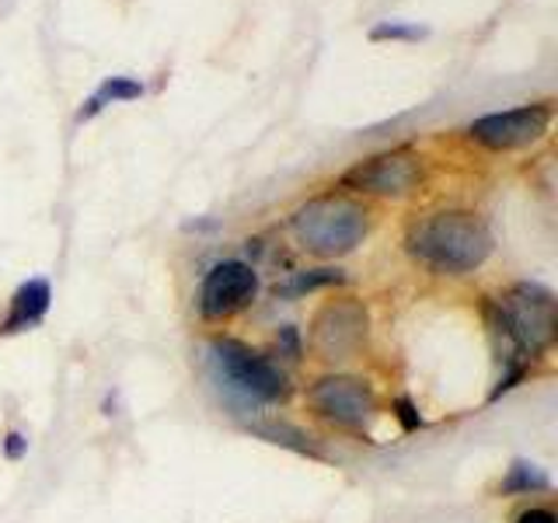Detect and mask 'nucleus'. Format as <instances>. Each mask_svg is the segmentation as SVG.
Here are the masks:
<instances>
[{
	"label": "nucleus",
	"mask_w": 558,
	"mask_h": 523,
	"mask_svg": "<svg viewBox=\"0 0 558 523\" xmlns=\"http://www.w3.org/2000/svg\"><path fill=\"white\" fill-rule=\"evenodd\" d=\"M4 453H8V461H22L25 453H28V440L22 433H8V440H4Z\"/></svg>",
	"instance_id": "nucleus-15"
},
{
	"label": "nucleus",
	"mask_w": 558,
	"mask_h": 523,
	"mask_svg": "<svg viewBox=\"0 0 558 523\" xmlns=\"http://www.w3.org/2000/svg\"><path fill=\"white\" fill-rule=\"evenodd\" d=\"M548 485H551V478L537 464H531V461H513V467L506 471V478H502L499 488H502L506 496H527V492H545Z\"/></svg>",
	"instance_id": "nucleus-12"
},
{
	"label": "nucleus",
	"mask_w": 558,
	"mask_h": 523,
	"mask_svg": "<svg viewBox=\"0 0 558 523\" xmlns=\"http://www.w3.org/2000/svg\"><path fill=\"white\" fill-rule=\"evenodd\" d=\"M144 95V84L133 81V77H105L92 95H87V101L81 105V112H77V122H87V119H95L101 109H109V105L116 101H133Z\"/></svg>",
	"instance_id": "nucleus-11"
},
{
	"label": "nucleus",
	"mask_w": 558,
	"mask_h": 523,
	"mask_svg": "<svg viewBox=\"0 0 558 523\" xmlns=\"http://www.w3.org/2000/svg\"><path fill=\"white\" fill-rule=\"evenodd\" d=\"M517 523H558V516L548 510V506H531L517 516Z\"/></svg>",
	"instance_id": "nucleus-16"
},
{
	"label": "nucleus",
	"mask_w": 558,
	"mask_h": 523,
	"mask_svg": "<svg viewBox=\"0 0 558 523\" xmlns=\"http://www.w3.org/2000/svg\"><path fill=\"white\" fill-rule=\"evenodd\" d=\"M307 405L314 415H322L325 423L339 426V429H363L377 412V398L374 388L360 377L336 374V377H322L314 388L307 391Z\"/></svg>",
	"instance_id": "nucleus-7"
},
{
	"label": "nucleus",
	"mask_w": 558,
	"mask_h": 523,
	"mask_svg": "<svg viewBox=\"0 0 558 523\" xmlns=\"http://www.w3.org/2000/svg\"><path fill=\"white\" fill-rule=\"evenodd\" d=\"M426 28H418V25H405V22H380L371 28V39L374 42H418V39H426Z\"/></svg>",
	"instance_id": "nucleus-13"
},
{
	"label": "nucleus",
	"mask_w": 558,
	"mask_h": 523,
	"mask_svg": "<svg viewBox=\"0 0 558 523\" xmlns=\"http://www.w3.org/2000/svg\"><path fill=\"white\" fill-rule=\"evenodd\" d=\"M405 248L436 276H464L485 266L496 241L488 223L471 209H436L409 227Z\"/></svg>",
	"instance_id": "nucleus-2"
},
{
	"label": "nucleus",
	"mask_w": 558,
	"mask_h": 523,
	"mask_svg": "<svg viewBox=\"0 0 558 523\" xmlns=\"http://www.w3.org/2000/svg\"><path fill=\"white\" fill-rule=\"evenodd\" d=\"M485 314H488V328H493L502 363H506L499 384L493 388V394H488V401H496L523 380V374H527V360L548 353L555 345L558 304L548 287L513 283L510 290H502L496 301L485 304Z\"/></svg>",
	"instance_id": "nucleus-1"
},
{
	"label": "nucleus",
	"mask_w": 558,
	"mask_h": 523,
	"mask_svg": "<svg viewBox=\"0 0 558 523\" xmlns=\"http://www.w3.org/2000/svg\"><path fill=\"white\" fill-rule=\"evenodd\" d=\"M366 328H371V314L360 301H331L314 318L311 342L322 360H349L363 349Z\"/></svg>",
	"instance_id": "nucleus-9"
},
{
	"label": "nucleus",
	"mask_w": 558,
	"mask_h": 523,
	"mask_svg": "<svg viewBox=\"0 0 558 523\" xmlns=\"http://www.w3.org/2000/svg\"><path fill=\"white\" fill-rule=\"evenodd\" d=\"M395 415H398V423L405 426L409 433L423 426V418H418V412H415V405H412L409 398H398V401H395Z\"/></svg>",
	"instance_id": "nucleus-14"
},
{
	"label": "nucleus",
	"mask_w": 558,
	"mask_h": 523,
	"mask_svg": "<svg viewBox=\"0 0 558 523\" xmlns=\"http://www.w3.org/2000/svg\"><path fill=\"white\" fill-rule=\"evenodd\" d=\"M423 182V157L409 147H395L360 161L342 174V188L353 192H371V196H388L401 199L418 188Z\"/></svg>",
	"instance_id": "nucleus-6"
},
{
	"label": "nucleus",
	"mask_w": 558,
	"mask_h": 523,
	"mask_svg": "<svg viewBox=\"0 0 558 523\" xmlns=\"http://www.w3.org/2000/svg\"><path fill=\"white\" fill-rule=\"evenodd\" d=\"M258 296V272L255 266L241 258H227V262H217V266H209V272L203 276L199 283V314L206 321H223L231 318V314L252 307Z\"/></svg>",
	"instance_id": "nucleus-8"
},
{
	"label": "nucleus",
	"mask_w": 558,
	"mask_h": 523,
	"mask_svg": "<svg viewBox=\"0 0 558 523\" xmlns=\"http://www.w3.org/2000/svg\"><path fill=\"white\" fill-rule=\"evenodd\" d=\"M206 360L217 388L241 405H276L290 394L283 366H276L269 356H262L258 349L238 339H214L206 345Z\"/></svg>",
	"instance_id": "nucleus-4"
},
{
	"label": "nucleus",
	"mask_w": 558,
	"mask_h": 523,
	"mask_svg": "<svg viewBox=\"0 0 558 523\" xmlns=\"http://www.w3.org/2000/svg\"><path fill=\"white\" fill-rule=\"evenodd\" d=\"M52 301V290L46 279H28L14 290L4 321H0V336H17V331H32L35 325H43L46 311Z\"/></svg>",
	"instance_id": "nucleus-10"
},
{
	"label": "nucleus",
	"mask_w": 558,
	"mask_h": 523,
	"mask_svg": "<svg viewBox=\"0 0 558 523\" xmlns=\"http://www.w3.org/2000/svg\"><path fill=\"white\" fill-rule=\"evenodd\" d=\"M371 231V209L345 192H325L293 209L290 234L304 252L318 258H342Z\"/></svg>",
	"instance_id": "nucleus-3"
},
{
	"label": "nucleus",
	"mask_w": 558,
	"mask_h": 523,
	"mask_svg": "<svg viewBox=\"0 0 558 523\" xmlns=\"http://www.w3.org/2000/svg\"><path fill=\"white\" fill-rule=\"evenodd\" d=\"M548 130H551V101H531V105H517V109L488 112L475 119L468 126V136L485 150L506 154V150L534 147L537 139H545Z\"/></svg>",
	"instance_id": "nucleus-5"
}]
</instances>
